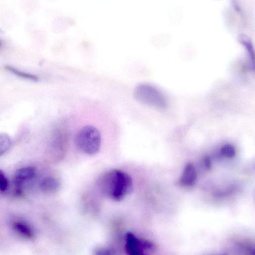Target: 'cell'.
I'll return each instance as SVG.
<instances>
[{
	"mask_svg": "<svg viewBox=\"0 0 255 255\" xmlns=\"http://www.w3.org/2000/svg\"><path fill=\"white\" fill-rule=\"evenodd\" d=\"M98 185L103 195L117 201L124 199L133 189L131 177L119 169H113L105 173L99 179Z\"/></svg>",
	"mask_w": 255,
	"mask_h": 255,
	"instance_id": "obj_1",
	"label": "cell"
},
{
	"mask_svg": "<svg viewBox=\"0 0 255 255\" xmlns=\"http://www.w3.org/2000/svg\"><path fill=\"white\" fill-rule=\"evenodd\" d=\"M75 143L81 152L89 155L96 154L100 150L101 136L99 130L92 126H85L77 133Z\"/></svg>",
	"mask_w": 255,
	"mask_h": 255,
	"instance_id": "obj_2",
	"label": "cell"
},
{
	"mask_svg": "<svg viewBox=\"0 0 255 255\" xmlns=\"http://www.w3.org/2000/svg\"><path fill=\"white\" fill-rule=\"evenodd\" d=\"M125 251L129 255H143L153 249L150 242L139 239L131 232L125 235Z\"/></svg>",
	"mask_w": 255,
	"mask_h": 255,
	"instance_id": "obj_4",
	"label": "cell"
},
{
	"mask_svg": "<svg viewBox=\"0 0 255 255\" xmlns=\"http://www.w3.org/2000/svg\"><path fill=\"white\" fill-rule=\"evenodd\" d=\"M221 154L226 157H233L236 154V150L234 147L230 144L224 145L221 149Z\"/></svg>",
	"mask_w": 255,
	"mask_h": 255,
	"instance_id": "obj_11",
	"label": "cell"
},
{
	"mask_svg": "<svg viewBox=\"0 0 255 255\" xmlns=\"http://www.w3.org/2000/svg\"><path fill=\"white\" fill-rule=\"evenodd\" d=\"M40 187L41 190L45 193H54L60 189V183L54 177H46L41 181Z\"/></svg>",
	"mask_w": 255,
	"mask_h": 255,
	"instance_id": "obj_7",
	"label": "cell"
},
{
	"mask_svg": "<svg viewBox=\"0 0 255 255\" xmlns=\"http://www.w3.org/2000/svg\"><path fill=\"white\" fill-rule=\"evenodd\" d=\"M35 174V169L30 166L22 167L16 171L14 176V183L16 186L15 193L22 194L21 186L25 182L33 178Z\"/></svg>",
	"mask_w": 255,
	"mask_h": 255,
	"instance_id": "obj_5",
	"label": "cell"
},
{
	"mask_svg": "<svg viewBox=\"0 0 255 255\" xmlns=\"http://www.w3.org/2000/svg\"><path fill=\"white\" fill-rule=\"evenodd\" d=\"M13 228L21 236L31 239L33 237V233L31 229L25 223L16 222L13 224Z\"/></svg>",
	"mask_w": 255,
	"mask_h": 255,
	"instance_id": "obj_8",
	"label": "cell"
},
{
	"mask_svg": "<svg viewBox=\"0 0 255 255\" xmlns=\"http://www.w3.org/2000/svg\"><path fill=\"white\" fill-rule=\"evenodd\" d=\"M0 45H1V42H0Z\"/></svg>",
	"mask_w": 255,
	"mask_h": 255,
	"instance_id": "obj_15",
	"label": "cell"
},
{
	"mask_svg": "<svg viewBox=\"0 0 255 255\" xmlns=\"http://www.w3.org/2000/svg\"><path fill=\"white\" fill-rule=\"evenodd\" d=\"M133 96L137 101L149 106L158 109L166 107L165 98L161 92L147 84L137 86L134 90Z\"/></svg>",
	"mask_w": 255,
	"mask_h": 255,
	"instance_id": "obj_3",
	"label": "cell"
},
{
	"mask_svg": "<svg viewBox=\"0 0 255 255\" xmlns=\"http://www.w3.org/2000/svg\"><path fill=\"white\" fill-rule=\"evenodd\" d=\"M240 40H241V43L246 47V48L248 49L249 52L250 53L251 57L254 59V50L253 49L252 45L251 44V43L250 41H249L247 38H244L242 37Z\"/></svg>",
	"mask_w": 255,
	"mask_h": 255,
	"instance_id": "obj_14",
	"label": "cell"
},
{
	"mask_svg": "<svg viewBox=\"0 0 255 255\" xmlns=\"http://www.w3.org/2000/svg\"><path fill=\"white\" fill-rule=\"evenodd\" d=\"M8 187V181L4 173L0 170V192H5Z\"/></svg>",
	"mask_w": 255,
	"mask_h": 255,
	"instance_id": "obj_12",
	"label": "cell"
},
{
	"mask_svg": "<svg viewBox=\"0 0 255 255\" xmlns=\"http://www.w3.org/2000/svg\"><path fill=\"white\" fill-rule=\"evenodd\" d=\"M94 254L96 255H111L115 254V253L111 249L102 248L97 249L95 251Z\"/></svg>",
	"mask_w": 255,
	"mask_h": 255,
	"instance_id": "obj_13",
	"label": "cell"
},
{
	"mask_svg": "<svg viewBox=\"0 0 255 255\" xmlns=\"http://www.w3.org/2000/svg\"><path fill=\"white\" fill-rule=\"evenodd\" d=\"M196 179L197 172L194 165L188 163L184 167L179 182L183 186L190 187L194 184Z\"/></svg>",
	"mask_w": 255,
	"mask_h": 255,
	"instance_id": "obj_6",
	"label": "cell"
},
{
	"mask_svg": "<svg viewBox=\"0 0 255 255\" xmlns=\"http://www.w3.org/2000/svg\"><path fill=\"white\" fill-rule=\"evenodd\" d=\"M5 68L10 72L23 79L34 82H37L39 80L38 77L30 73H28L20 71L13 66L10 65H6L5 66Z\"/></svg>",
	"mask_w": 255,
	"mask_h": 255,
	"instance_id": "obj_9",
	"label": "cell"
},
{
	"mask_svg": "<svg viewBox=\"0 0 255 255\" xmlns=\"http://www.w3.org/2000/svg\"><path fill=\"white\" fill-rule=\"evenodd\" d=\"M11 145L10 136L5 133H0V156L9 149Z\"/></svg>",
	"mask_w": 255,
	"mask_h": 255,
	"instance_id": "obj_10",
	"label": "cell"
}]
</instances>
